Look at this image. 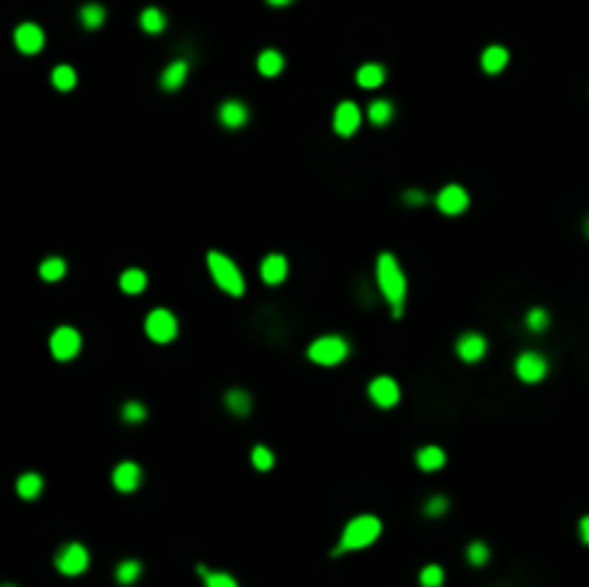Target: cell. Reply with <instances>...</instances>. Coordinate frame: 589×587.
Returning a JSON list of instances; mask_svg holds the SVG:
<instances>
[{
    "label": "cell",
    "instance_id": "obj_1",
    "mask_svg": "<svg viewBox=\"0 0 589 587\" xmlns=\"http://www.w3.org/2000/svg\"><path fill=\"white\" fill-rule=\"evenodd\" d=\"M376 279H380L385 299L391 302L394 320H399L403 317V302H406V276L391 253H380V260H376Z\"/></svg>",
    "mask_w": 589,
    "mask_h": 587
},
{
    "label": "cell",
    "instance_id": "obj_2",
    "mask_svg": "<svg viewBox=\"0 0 589 587\" xmlns=\"http://www.w3.org/2000/svg\"><path fill=\"white\" fill-rule=\"evenodd\" d=\"M380 530H383V524H380L376 515H357V519H351L345 524V533L339 538V547L331 556H339L345 550H362V547L374 544L376 535H380Z\"/></svg>",
    "mask_w": 589,
    "mask_h": 587
},
{
    "label": "cell",
    "instance_id": "obj_3",
    "mask_svg": "<svg viewBox=\"0 0 589 587\" xmlns=\"http://www.w3.org/2000/svg\"><path fill=\"white\" fill-rule=\"evenodd\" d=\"M207 268H210V274H213V279H216V285L224 294H230V297H242L245 294V279H242L239 268H236L227 256H222L219 251H210L207 253Z\"/></svg>",
    "mask_w": 589,
    "mask_h": 587
},
{
    "label": "cell",
    "instance_id": "obj_4",
    "mask_svg": "<svg viewBox=\"0 0 589 587\" xmlns=\"http://www.w3.org/2000/svg\"><path fill=\"white\" fill-rule=\"evenodd\" d=\"M308 357L314 363H319V366H337V363H342L348 357V343L342 337H334V334L331 337H319V340L311 343Z\"/></svg>",
    "mask_w": 589,
    "mask_h": 587
},
{
    "label": "cell",
    "instance_id": "obj_5",
    "mask_svg": "<svg viewBox=\"0 0 589 587\" xmlns=\"http://www.w3.org/2000/svg\"><path fill=\"white\" fill-rule=\"evenodd\" d=\"M144 328H147V337H150V340H155V343H170V340L176 337V332H178V322H176V317H173L167 309H155V311H150Z\"/></svg>",
    "mask_w": 589,
    "mask_h": 587
},
{
    "label": "cell",
    "instance_id": "obj_6",
    "mask_svg": "<svg viewBox=\"0 0 589 587\" xmlns=\"http://www.w3.org/2000/svg\"><path fill=\"white\" fill-rule=\"evenodd\" d=\"M89 565V553L84 544H66L58 556H55V567L63 576H81Z\"/></svg>",
    "mask_w": 589,
    "mask_h": 587
},
{
    "label": "cell",
    "instance_id": "obj_7",
    "mask_svg": "<svg viewBox=\"0 0 589 587\" xmlns=\"http://www.w3.org/2000/svg\"><path fill=\"white\" fill-rule=\"evenodd\" d=\"M49 348H52L55 360H72L78 355V348H81V334L75 332V328L63 325V328H58V332L52 334Z\"/></svg>",
    "mask_w": 589,
    "mask_h": 587
},
{
    "label": "cell",
    "instance_id": "obj_8",
    "mask_svg": "<svg viewBox=\"0 0 589 587\" xmlns=\"http://www.w3.org/2000/svg\"><path fill=\"white\" fill-rule=\"evenodd\" d=\"M514 369H517V378H521L523 383H537V380L546 378V360L540 357L537 351H523V355L517 357Z\"/></svg>",
    "mask_w": 589,
    "mask_h": 587
},
{
    "label": "cell",
    "instance_id": "obj_9",
    "mask_svg": "<svg viewBox=\"0 0 589 587\" xmlns=\"http://www.w3.org/2000/svg\"><path fill=\"white\" fill-rule=\"evenodd\" d=\"M437 207L443 210V214H449V216L463 214V210L468 207V193L463 191L460 184H445L443 191L437 193Z\"/></svg>",
    "mask_w": 589,
    "mask_h": 587
},
{
    "label": "cell",
    "instance_id": "obj_10",
    "mask_svg": "<svg viewBox=\"0 0 589 587\" xmlns=\"http://www.w3.org/2000/svg\"><path fill=\"white\" fill-rule=\"evenodd\" d=\"M368 394H371V401L380 409H391L399 401V386L391 378H376V380H371Z\"/></svg>",
    "mask_w": 589,
    "mask_h": 587
},
{
    "label": "cell",
    "instance_id": "obj_11",
    "mask_svg": "<svg viewBox=\"0 0 589 587\" xmlns=\"http://www.w3.org/2000/svg\"><path fill=\"white\" fill-rule=\"evenodd\" d=\"M15 46H17L23 55H35V52H40V46H43V32H40V27H35V23H20V27L15 29Z\"/></svg>",
    "mask_w": 589,
    "mask_h": 587
},
{
    "label": "cell",
    "instance_id": "obj_12",
    "mask_svg": "<svg viewBox=\"0 0 589 587\" xmlns=\"http://www.w3.org/2000/svg\"><path fill=\"white\" fill-rule=\"evenodd\" d=\"M357 127H360V107L351 104V101L339 104L337 107V115H334V130L339 135H353V133H357Z\"/></svg>",
    "mask_w": 589,
    "mask_h": 587
},
{
    "label": "cell",
    "instance_id": "obj_13",
    "mask_svg": "<svg viewBox=\"0 0 589 587\" xmlns=\"http://www.w3.org/2000/svg\"><path fill=\"white\" fill-rule=\"evenodd\" d=\"M112 484H115V489H121V492L138 489V484H141V469H138V463H132V461L118 463V466L112 469Z\"/></svg>",
    "mask_w": 589,
    "mask_h": 587
},
{
    "label": "cell",
    "instance_id": "obj_14",
    "mask_svg": "<svg viewBox=\"0 0 589 587\" xmlns=\"http://www.w3.org/2000/svg\"><path fill=\"white\" fill-rule=\"evenodd\" d=\"M457 355L466 360V363H477L483 355H486V340L483 334H463L457 340Z\"/></svg>",
    "mask_w": 589,
    "mask_h": 587
},
{
    "label": "cell",
    "instance_id": "obj_15",
    "mask_svg": "<svg viewBox=\"0 0 589 587\" xmlns=\"http://www.w3.org/2000/svg\"><path fill=\"white\" fill-rule=\"evenodd\" d=\"M288 276V260L282 253H270L265 256V262H262V279L268 285H276L282 283V279Z\"/></svg>",
    "mask_w": 589,
    "mask_h": 587
},
{
    "label": "cell",
    "instance_id": "obj_16",
    "mask_svg": "<svg viewBox=\"0 0 589 587\" xmlns=\"http://www.w3.org/2000/svg\"><path fill=\"white\" fill-rule=\"evenodd\" d=\"M219 119H222L224 127L236 130V127H242L247 121V107L242 101H224L222 110H219Z\"/></svg>",
    "mask_w": 589,
    "mask_h": 587
},
{
    "label": "cell",
    "instance_id": "obj_17",
    "mask_svg": "<svg viewBox=\"0 0 589 587\" xmlns=\"http://www.w3.org/2000/svg\"><path fill=\"white\" fill-rule=\"evenodd\" d=\"M443 463H445V452L440 449V446H422V449L417 452V466L426 469V473H434V469H440Z\"/></svg>",
    "mask_w": 589,
    "mask_h": 587
},
{
    "label": "cell",
    "instance_id": "obj_18",
    "mask_svg": "<svg viewBox=\"0 0 589 587\" xmlns=\"http://www.w3.org/2000/svg\"><path fill=\"white\" fill-rule=\"evenodd\" d=\"M118 285H121L124 294H141L147 288V274L138 271V268H127L121 274V279H118Z\"/></svg>",
    "mask_w": 589,
    "mask_h": 587
},
{
    "label": "cell",
    "instance_id": "obj_19",
    "mask_svg": "<svg viewBox=\"0 0 589 587\" xmlns=\"http://www.w3.org/2000/svg\"><path fill=\"white\" fill-rule=\"evenodd\" d=\"M480 64H483L486 73H500V69L509 64V52L503 50V46H489V50H483Z\"/></svg>",
    "mask_w": 589,
    "mask_h": 587
},
{
    "label": "cell",
    "instance_id": "obj_20",
    "mask_svg": "<svg viewBox=\"0 0 589 587\" xmlns=\"http://www.w3.org/2000/svg\"><path fill=\"white\" fill-rule=\"evenodd\" d=\"M184 78H187V64H184V61H173V64L161 73V87L173 92V89H178V87L184 84Z\"/></svg>",
    "mask_w": 589,
    "mask_h": 587
},
{
    "label": "cell",
    "instance_id": "obj_21",
    "mask_svg": "<svg viewBox=\"0 0 589 587\" xmlns=\"http://www.w3.org/2000/svg\"><path fill=\"white\" fill-rule=\"evenodd\" d=\"M383 81H385V69L380 64H365L357 73V84L365 87V89H376Z\"/></svg>",
    "mask_w": 589,
    "mask_h": 587
},
{
    "label": "cell",
    "instance_id": "obj_22",
    "mask_svg": "<svg viewBox=\"0 0 589 587\" xmlns=\"http://www.w3.org/2000/svg\"><path fill=\"white\" fill-rule=\"evenodd\" d=\"M40 489H43V478L35 475V473H26V475H20L17 478V496L23 501H32L40 496Z\"/></svg>",
    "mask_w": 589,
    "mask_h": 587
},
{
    "label": "cell",
    "instance_id": "obj_23",
    "mask_svg": "<svg viewBox=\"0 0 589 587\" xmlns=\"http://www.w3.org/2000/svg\"><path fill=\"white\" fill-rule=\"evenodd\" d=\"M282 66H285V61H282V55L276 50H265L259 55V73L262 75H279Z\"/></svg>",
    "mask_w": 589,
    "mask_h": 587
},
{
    "label": "cell",
    "instance_id": "obj_24",
    "mask_svg": "<svg viewBox=\"0 0 589 587\" xmlns=\"http://www.w3.org/2000/svg\"><path fill=\"white\" fill-rule=\"evenodd\" d=\"M75 81H78V75H75V69L72 66H55L52 69V87L55 89H61V92H69L75 87Z\"/></svg>",
    "mask_w": 589,
    "mask_h": 587
},
{
    "label": "cell",
    "instance_id": "obj_25",
    "mask_svg": "<svg viewBox=\"0 0 589 587\" xmlns=\"http://www.w3.org/2000/svg\"><path fill=\"white\" fill-rule=\"evenodd\" d=\"M224 403L233 415H247L250 412V394L242 392V389H233V392L224 394Z\"/></svg>",
    "mask_w": 589,
    "mask_h": 587
},
{
    "label": "cell",
    "instance_id": "obj_26",
    "mask_svg": "<svg viewBox=\"0 0 589 587\" xmlns=\"http://www.w3.org/2000/svg\"><path fill=\"white\" fill-rule=\"evenodd\" d=\"M138 576H141V565L135 558H127V561H121V565L115 567V579L121 584H132V581H138Z\"/></svg>",
    "mask_w": 589,
    "mask_h": 587
},
{
    "label": "cell",
    "instance_id": "obj_27",
    "mask_svg": "<svg viewBox=\"0 0 589 587\" xmlns=\"http://www.w3.org/2000/svg\"><path fill=\"white\" fill-rule=\"evenodd\" d=\"M199 573L204 576V587H239L230 573H213V570H207L204 565H199Z\"/></svg>",
    "mask_w": 589,
    "mask_h": 587
},
{
    "label": "cell",
    "instance_id": "obj_28",
    "mask_svg": "<svg viewBox=\"0 0 589 587\" xmlns=\"http://www.w3.org/2000/svg\"><path fill=\"white\" fill-rule=\"evenodd\" d=\"M164 23H167V20H164V15H161L158 9H144V12H141V29L150 32V35L161 32Z\"/></svg>",
    "mask_w": 589,
    "mask_h": 587
},
{
    "label": "cell",
    "instance_id": "obj_29",
    "mask_svg": "<svg viewBox=\"0 0 589 587\" xmlns=\"http://www.w3.org/2000/svg\"><path fill=\"white\" fill-rule=\"evenodd\" d=\"M391 104L388 101H374L371 107H368V119H371V124H376V127H383V124H388L391 121Z\"/></svg>",
    "mask_w": 589,
    "mask_h": 587
},
{
    "label": "cell",
    "instance_id": "obj_30",
    "mask_svg": "<svg viewBox=\"0 0 589 587\" xmlns=\"http://www.w3.org/2000/svg\"><path fill=\"white\" fill-rule=\"evenodd\" d=\"M66 271L63 260H58V256H52V260H43L40 262V276L46 279V283H55V279H61Z\"/></svg>",
    "mask_w": 589,
    "mask_h": 587
},
{
    "label": "cell",
    "instance_id": "obj_31",
    "mask_svg": "<svg viewBox=\"0 0 589 587\" xmlns=\"http://www.w3.org/2000/svg\"><path fill=\"white\" fill-rule=\"evenodd\" d=\"M81 20H84L86 29H98L101 23H104V9L98 3H89V6L81 9Z\"/></svg>",
    "mask_w": 589,
    "mask_h": 587
},
{
    "label": "cell",
    "instance_id": "obj_32",
    "mask_svg": "<svg viewBox=\"0 0 589 587\" xmlns=\"http://www.w3.org/2000/svg\"><path fill=\"white\" fill-rule=\"evenodd\" d=\"M250 461H253V466H256V469H262V473H268V469L273 466V461H276V458L270 455L268 446H253Z\"/></svg>",
    "mask_w": 589,
    "mask_h": 587
},
{
    "label": "cell",
    "instance_id": "obj_33",
    "mask_svg": "<svg viewBox=\"0 0 589 587\" xmlns=\"http://www.w3.org/2000/svg\"><path fill=\"white\" fill-rule=\"evenodd\" d=\"M420 584L422 587H440L443 584V567L440 565H429L420 570Z\"/></svg>",
    "mask_w": 589,
    "mask_h": 587
},
{
    "label": "cell",
    "instance_id": "obj_34",
    "mask_svg": "<svg viewBox=\"0 0 589 587\" xmlns=\"http://www.w3.org/2000/svg\"><path fill=\"white\" fill-rule=\"evenodd\" d=\"M466 558H468L475 567H480V565H486V561H489V547H486L483 542H471L468 550H466Z\"/></svg>",
    "mask_w": 589,
    "mask_h": 587
},
{
    "label": "cell",
    "instance_id": "obj_35",
    "mask_svg": "<svg viewBox=\"0 0 589 587\" xmlns=\"http://www.w3.org/2000/svg\"><path fill=\"white\" fill-rule=\"evenodd\" d=\"M526 325L532 328V332H544V328L549 325L546 311H544V309H532V311H529V317H526Z\"/></svg>",
    "mask_w": 589,
    "mask_h": 587
},
{
    "label": "cell",
    "instance_id": "obj_36",
    "mask_svg": "<svg viewBox=\"0 0 589 587\" xmlns=\"http://www.w3.org/2000/svg\"><path fill=\"white\" fill-rule=\"evenodd\" d=\"M121 415H124V420L135 424V420H144V415H147V412H144V406H141V403H127Z\"/></svg>",
    "mask_w": 589,
    "mask_h": 587
},
{
    "label": "cell",
    "instance_id": "obj_37",
    "mask_svg": "<svg viewBox=\"0 0 589 587\" xmlns=\"http://www.w3.org/2000/svg\"><path fill=\"white\" fill-rule=\"evenodd\" d=\"M445 507H449V501H445V498H431V501L426 504V512H429V515H443Z\"/></svg>",
    "mask_w": 589,
    "mask_h": 587
},
{
    "label": "cell",
    "instance_id": "obj_38",
    "mask_svg": "<svg viewBox=\"0 0 589 587\" xmlns=\"http://www.w3.org/2000/svg\"><path fill=\"white\" fill-rule=\"evenodd\" d=\"M578 530H581V542H583V544H589V515H583V519H581Z\"/></svg>",
    "mask_w": 589,
    "mask_h": 587
},
{
    "label": "cell",
    "instance_id": "obj_39",
    "mask_svg": "<svg viewBox=\"0 0 589 587\" xmlns=\"http://www.w3.org/2000/svg\"><path fill=\"white\" fill-rule=\"evenodd\" d=\"M406 199H408V205H420V202H422V193L414 191V193H406Z\"/></svg>",
    "mask_w": 589,
    "mask_h": 587
},
{
    "label": "cell",
    "instance_id": "obj_40",
    "mask_svg": "<svg viewBox=\"0 0 589 587\" xmlns=\"http://www.w3.org/2000/svg\"><path fill=\"white\" fill-rule=\"evenodd\" d=\"M270 6H285V3H291V0H268Z\"/></svg>",
    "mask_w": 589,
    "mask_h": 587
},
{
    "label": "cell",
    "instance_id": "obj_41",
    "mask_svg": "<svg viewBox=\"0 0 589 587\" xmlns=\"http://www.w3.org/2000/svg\"><path fill=\"white\" fill-rule=\"evenodd\" d=\"M3 587H15V584H3Z\"/></svg>",
    "mask_w": 589,
    "mask_h": 587
},
{
    "label": "cell",
    "instance_id": "obj_42",
    "mask_svg": "<svg viewBox=\"0 0 589 587\" xmlns=\"http://www.w3.org/2000/svg\"><path fill=\"white\" fill-rule=\"evenodd\" d=\"M586 230H589V225H586Z\"/></svg>",
    "mask_w": 589,
    "mask_h": 587
}]
</instances>
